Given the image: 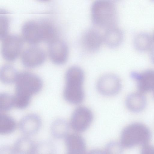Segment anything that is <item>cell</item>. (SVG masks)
Here are the masks:
<instances>
[{"label":"cell","mask_w":154,"mask_h":154,"mask_svg":"<svg viewBox=\"0 0 154 154\" xmlns=\"http://www.w3.org/2000/svg\"><path fill=\"white\" fill-rule=\"evenodd\" d=\"M18 74L13 66L8 64L5 65L0 69V80L5 84H10L16 82Z\"/></svg>","instance_id":"cell-19"},{"label":"cell","mask_w":154,"mask_h":154,"mask_svg":"<svg viewBox=\"0 0 154 154\" xmlns=\"http://www.w3.org/2000/svg\"><path fill=\"white\" fill-rule=\"evenodd\" d=\"M35 143L30 138L24 136L17 139L13 147L18 154H33Z\"/></svg>","instance_id":"cell-16"},{"label":"cell","mask_w":154,"mask_h":154,"mask_svg":"<svg viewBox=\"0 0 154 154\" xmlns=\"http://www.w3.org/2000/svg\"><path fill=\"white\" fill-rule=\"evenodd\" d=\"M153 91H154V90Z\"/></svg>","instance_id":"cell-30"},{"label":"cell","mask_w":154,"mask_h":154,"mask_svg":"<svg viewBox=\"0 0 154 154\" xmlns=\"http://www.w3.org/2000/svg\"><path fill=\"white\" fill-rule=\"evenodd\" d=\"M124 38L122 31L116 27L105 31L103 36V40L105 44L110 48H115L122 43Z\"/></svg>","instance_id":"cell-15"},{"label":"cell","mask_w":154,"mask_h":154,"mask_svg":"<svg viewBox=\"0 0 154 154\" xmlns=\"http://www.w3.org/2000/svg\"><path fill=\"white\" fill-rule=\"evenodd\" d=\"M16 126L15 121L11 117L5 114L0 115V134L6 135L13 132L15 129Z\"/></svg>","instance_id":"cell-20"},{"label":"cell","mask_w":154,"mask_h":154,"mask_svg":"<svg viewBox=\"0 0 154 154\" xmlns=\"http://www.w3.org/2000/svg\"><path fill=\"white\" fill-rule=\"evenodd\" d=\"M93 119L92 113L89 109L85 106H80L73 112L70 125L75 131L82 132L89 128Z\"/></svg>","instance_id":"cell-5"},{"label":"cell","mask_w":154,"mask_h":154,"mask_svg":"<svg viewBox=\"0 0 154 154\" xmlns=\"http://www.w3.org/2000/svg\"><path fill=\"white\" fill-rule=\"evenodd\" d=\"M84 79V72L78 66H72L66 71L63 95L67 102L77 104L83 101L85 96L82 86Z\"/></svg>","instance_id":"cell-2"},{"label":"cell","mask_w":154,"mask_h":154,"mask_svg":"<svg viewBox=\"0 0 154 154\" xmlns=\"http://www.w3.org/2000/svg\"><path fill=\"white\" fill-rule=\"evenodd\" d=\"M65 142L67 149L66 154H86L85 142L80 135L68 134L65 138Z\"/></svg>","instance_id":"cell-12"},{"label":"cell","mask_w":154,"mask_h":154,"mask_svg":"<svg viewBox=\"0 0 154 154\" xmlns=\"http://www.w3.org/2000/svg\"><path fill=\"white\" fill-rule=\"evenodd\" d=\"M0 38L2 40L8 35L9 20L7 17L3 14L0 17Z\"/></svg>","instance_id":"cell-25"},{"label":"cell","mask_w":154,"mask_h":154,"mask_svg":"<svg viewBox=\"0 0 154 154\" xmlns=\"http://www.w3.org/2000/svg\"><path fill=\"white\" fill-rule=\"evenodd\" d=\"M22 32L24 40L29 44L35 45L43 41V30L41 20L26 22L22 26Z\"/></svg>","instance_id":"cell-8"},{"label":"cell","mask_w":154,"mask_h":154,"mask_svg":"<svg viewBox=\"0 0 154 154\" xmlns=\"http://www.w3.org/2000/svg\"><path fill=\"white\" fill-rule=\"evenodd\" d=\"M131 77L135 80L139 91L146 93L154 90V70L148 69L142 73L132 72Z\"/></svg>","instance_id":"cell-11"},{"label":"cell","mask_w":154,"mask_h":154,"mask_svg":"<svg viewBox=\"0 0 154 154\" xmlns=\"http://www.w3.org/2000/svg\"><path fill=\"white\" fill-rule=\"evenodd\" d=\"M122 146L121 143L112 141L107 144L104 151L106 154H122Z\"/></svg>","instance_id":"cell-24"},{"label":"cell","mask_w":154,"mask_h":154,"mask_svg":"<svg viewBox=\"0 0 154 154\" xmlns=\"http://www.w3.org/2000/svg\"><path fill=\"white\" fill-rule=\"evenodd\" d=\"M2 53L6 60H15L20 54L23 46V42L19 36L14 34L8 35L2 40Z\"/></svg>","instance_id":"cell-4"},{"label":"cell","mask_w":154,"mask_h":154,"mask_svg":"<svg viewBox=\"0 0 154 154\" xmlns=\"http://www.w3.org/2000/svg\"><path fill=\"white\" fill-rule=\"evenodd\" d=\"M150 56L152 62L154 64V46L151 48L150 53Z\"/></svg>","instance_id":"cell-28"},{"label":"cell","mask_w":154,"mask_h":154,"mask_svg":"<svg viewBox=\"0 0 154 154\" xmlns=\"http://www.w3.org/2000/svg\"><path fill=\"white\" fill-rule=\"evenodd\" d=\"M87 154H106L104 151L99 149H94L90 151Z\"/></svg>","instance_id":"cell-27"},{"label":"cell","mask_w":154,"mask_h":154,"mask_svg":"<svg viewBox=\"0 0 154 154\" xmlns=\"http://www.w3.org/2000/svg\"><path fill=\"white\" fill-rule=\"evenodd\" d=\"M41 125V120L38 116L30 114L22 118L19 122V128L22 134L28 136L37 133L40 130Z\"/></svg>","instance_id":"cell-13"},{"label":"cell","mask_w":154,"mask_h":154,"mask_svg":"<svg viewBox=\"0 0 154 154\" xmlns=\"http://www.w3.org/2000/svg\"><path fill=\"white\" fill-rule=\"evenodd\" d=\"M152 40L151 36L146 33H140L136 35L134 41L135 48L138 51L144 52L152 47Z\"/></svg>","instance_id":"cell-18"},{"label":"cell","mask_w":154,"mask_h":154,"mask_svg":"<svg viewBox=\"0 0 154 154\" xmlns=\"http://www.w3.org/2000/svg\"><path fill=\"white\" fill-rule=\"evenodd\" d=\"M45 54L41 48L35 45L26 49L23 52L21 57L23 66L28 68H34L41 65L45 61Z\"/></svg>","instance_id":"cell-7"},{"label":"cell","mask_w":154,"mask_h":154,"mask_svg":"<svg viewBox=\"0 0 154 154\" xmlns=\"http://www.w3.org/2000/svg\"><path fill=\"white\" fill-rule=\"evenodd\" d=\"M14 106V96L7 93L0 95V109L1 111H7L10 110Z\"/></svg>","instance_id":"cell-23"},{"label":"cell","mask_w":154,"mask_h":154,"mask_svg":"<svg viewBox=\"0 0 154 154\" xmlns=\"http://www.w3.org/2000/svg\"><path fill=\"white\" fill-rule=\"evenodd\" d=\"M48 44V53L51 61L58 65L65 63L68 55V48L66 43L57 38Z\"/></svg>","instance_id":"cell-9"},{"label":"cell","mask_w":154,"mask_h":154,"mask_svg":"<svg viewBox=\"0 0 154 154\" xmlns=\"http://www.w3.org/2000/svg\"><path fill=\"white\" fill-rule=\"evenodd\" d=\"M146 103V97L140 92L132 93L128 96L125 100V104L128 109L134 112L142 111Z\"/></svg>","instance_id":"cell-14"},{"label":"cell","mask_w":154,"mask_h":154,"mask_svg":"<svg viewBox=\"0 0 154 154\" xmlns=\"http://www.w3.org/2000/svg\"><path fill=\"white\" fill-rule=\"evenodd\" d=\"M70 125L67 122L62 119H58L54 121L51 127V133L54 138L61 139L68 134Z\"/></svg>","instance_id":"cell-17"},{"label":"cell","mask_w":154,"mask_h":154,"mask_svg":"<svg viewBox=\"0 0 154 154\" xmlns=\"http://www.w3.org/2000/svg\"><path fill=\"white\" fill-rule=\"evenodd\" d=\"M43 30V41L48 44L58 38L57 30L54 25L47 20H41Z\"/></svg>","instance_id":"cell-21"},{"label":"cell","mask_w":154,"mask_h":154,"mask_svg":"<svg viewBox=\"0 0 154 154\" xmlns=\"http://www.w3.org/2000/svg\"><path fill=\"white\" fill-rule=\"evenodd\" d=\"M55 146L49 140H44L35 143L33 154H55Z\"/></svg>","instance_id":"cell-22"},{"label":"cell","mask_w":154,"mask_h":154,"mask_svg":"<svg viewBox=\"0 0 154 154\" xmlns=\"http://www.w3.org/2000/svg\"><path fill=\"white\" fill-rule=\"evenodd\" d=\"M103 40V36L95 29L86 30L83 34L81 42L83 48L90 52H95L100 47Z\"/></svg>","instance_id":"cell-10"},{"label":"cell","mask_w":154,"mask_h":154,"mask_svg":"<svg viewBox=\"0 0 154 154\" xmlns=\"http://www.w3.org/2000/svg\"><path fill=\"white\" fill-rule=\"evenodd\" d=\"M153 41H154V34L153 37Z\"/></svg>","instance_id":"cell-29"},{"label":"cell","mask_w":154,"mask_h":154,"mask_svg":"<svg viewBox=\"0 0 154 154\" xmlns=\"http://www.w3.org/2000/svg\"><path fill=\"white\" fill-rule=\"evenodd\" d=\"M15 82V95L29 99L38 93L43 85L40 77L28 72L19 73Z\"/></svg>","instance_id":"cell-3"},{"label":"cell","mask_w":154,"mask_h":154,"mask_svg":"<svg viewBox=\"0 0 154 154\" xmlns=\"http://www.w3.org/2000/svg\"><path fill=\"white\" fill-rule=\"evenodd\" d=\"M14 147L7 145H2L0 147V154H16Z\"/></svg>","instance_id":"cell-26"},{"label":"cell","mask_w":154,"mask_h":154,"mask_svg":"<svg viewBox=\"0 0 154 154\" xmlns=\"http://www.w3.org/2000/svg\"><path fill=\"white\" fill-rule=\"evenodd\" d=\"M98 91L102 94L110 96L117 94L120 91V80L116 75L111 74L104 75L98 79L97 85Z\"/></svg>","instance_id":"cell-6"},{"label":"cell","mask_w":154,"mask_h":154,"mask_svg":"<svg viewBox=\"0 0 154 154\" xmlns=\"http://www.w3.org/2000/svg\"><path fill=\"white\" fill-rule=\"evenodd\" d=\"M91 15L96 26L105 30L116 27L117 14L116 5L109 0H97L91 7Z\"/></svg>","instance_id":"cell-1"}]
</instances>
